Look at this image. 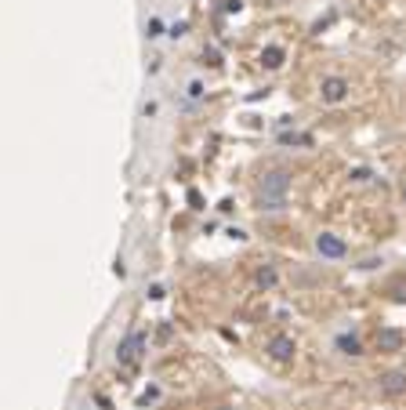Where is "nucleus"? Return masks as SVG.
<instances>
[{
  "label": "nucleus",
  "instance_id": "obj_1",
  "mask_svg": "<svg viewBox=\"0 0 406 410\" xmlns=\"http://www.w3.org/2000/svg\"><path fill=\"white\" fill-rule=\"evenodd\" d=\"M287 193H290V171L287 167L265 171L262 189H257V207L262 211H283L287 207Z\"/></svg>",
  "mask_w": 406,
  "mask_h": 410
},
{
  "label": "nucleus",
  "instance_id": "obj_2",
  "mask_svg": "<svg viewBox=\"0 0 406 410\" xmlns=\"http://www.w3.org/2000/svg\"><path fill=\"white\" fill-rule=\"evenodd\" d=\"M142 349H145V334L142 330H131L124 341H120V352H117V359L124 367H131V364H138V356H142Z\"/></svg>",
  "mask_w": 406,
  "mask_h": 410
},
{
  "label": "nucleus",
  "instance_id": "obj_3",
  "mask_svg": "<svg viewBox=\"0 0 406 410\" xmlns=\"http://www.w3.org/2000/svg\"><path fill=\"white\" fill-rule=\"evenodd\" d=\"M265 352L276 359V364H287V359L298 352V345H294V338H290V334H272L269 345H265Z\"/></svg>",
  "mask_w": 406,
  "mask_h": 410
},
{
  "label": "nucleus",
  "instance_id": "obj_4",
  "mask_svg": "<svg viewBox=\"0 0 406 410\" xmlns=\"http://www.w3.org/2000/svg\"><path fill=\"white\" fill-rule=\"evenodd\" d=\"M345 94H348V80L345 76H327L319 87V99L327 102V105H337V102H345Z\"/></svg>",
  "mask_w": 406,
  "mask_h": 410
},
{
  "label": "nucleus",
  "instance_id": "obj_5",
  "mask_svg": "<svg viewBox=\"0 0 406 410\" xmlns=\"http://www.w3.org/2000/svg\"><path fill=\"white\" fill-rule=\"evenodd\" d=\"M316 250H319L323 258H345V255H348L345 240H341V236H334V232H319V236H316Z\"/></svg>",
  "mask_w": 406,
  "mask_h": 410
},
{
  "label": "nucleus",
  "instance_id": "obj_6",
  "mask_svg": "<svg viewBox=\"0 0 406 410\" xmlns=\"http://www.w3.org/2000/svg\"><path fill=\"white\" fill-rule=\"evenodd\" d=\"M378 349H381V352H399V349H403V330L381 327V330H378Z\"/></svg>",
  "mask_w": 406,
  "mask_h": 410
},
{
  "label": "nucleus",
  "instance_id": "obj_7",
  "mask_svg": "<svg viewBox=\"0 0 406 410\" xmlns=\"http://www.w3.org/2000/svg\"><path fill=\"white\" fill-rule=\"evenodd\" d=\"M381 392H384V396H403V392H406V374L403 370L384 374L381 377Z\"/></svg>",
  "mask_w": 406,
  "mask_h": 410
},
{
  "label": "nucleus",
  "instance_id": "obj_8",
  "mask_svg": "<svg viewBox=\"0 0 406 410\" xmlns=\"http://www.w3.org/2000/svg\"><path fill=\"white\" fill-rule=\"evenodd\" d=\"M337 349L345 352V356H360L363 345H360V338H355V334H341V338H337Z\"/></svg>",
  "mask_w": 406,
  "mask_h": 410
},
{
  "label": "nucleus",
  "instance_id": "obj_9",
  "mask_svg": "<svg viewBox=\"0 0 406 410\" xmlns=\"http://www.w3.org/2000/svg\"><path fill=\"white\" fill-rule=\"evenodd\" d=\"M262 66L280 69L283 66V47H265V51H262Z\"/></svg>",
  "mask_w": 406,
  "mask_h": 410
},
{
  "label": "nucleus",
  "instance_id": "obj_10",
  "mask_svg": "<svg viewBox=\"0 0 406 410\" xmlns=\"http://www.w3.org/2000/svg\"><path fill=\"white\" fill-rule=\"evenodd\" d=\"M388 294H392L396 302H406V276H396L392 283H388Z\"/></svg>",
  "mask_w": 406,
  "mask_h": 410
},
{
  "label": "nucleus",
  "instance_id": "obj_11",
  "mask_svg": "<svg viewBox=\"0 0 406 410\" xmlns=\"http://www.w3.org/2000/svg\"><path fill=\"white\" fill-rule=\"evenodd\" d=\"M145 33H149V40L164 37V22H160V19H149V26H145Z\"/></svg>",
  "mask_w": 406,
  "mask_h": 410
},
{
  "label": "nucleus",
  "instance_id": "obj_12",
  "mask_svg": "<svg viewBox=\"0 0 406 410\" xmlns=\"http://www.w3.org/2000/svg\"><path fill=\"white\" fill-rule=\"evenodd\" d=\"M257 283H262V287H272V283H276V273H272V269H262V273H257Z\"/></svg>",
  "mask_w": 406,
  "mask_h": 410
},
{
  "label": "nucleus",
  "instance_id": "obj_13",
  "mask_svg": "<svg viewBox=\"0 0 406 410\" xmlns=\"http://www.w3.org/2000/svg\"><path fill=\"white\" fill-rule=\"evenodd\" d=\"M185 33H189V22H174V26H171V37H174V40L185 37Z\"/></svg>",
  "mask_w": 406,
  "mask_h": 410
},
{
  "label": "nucleus",
  "instance_id": "obj_14",
  "mask_svg": "<svg viewBox=\"0 0 406 410\" xmlns=\"http://www.w3.org/2000/svg\"><path fill=\"white\" fill-rule=\"evenodd\" d=\"M403 200H406V185H403Z\"/></svg>",
  "mask_w": 406,
  "mask_h": 410
},
{
  "label": "nucleus",
  "instance_id": "obj_15",
  "mask_svg": "<svg viewBox=\"0 0 406 410\" xmlns=\"http://www.w3.org/2000/svg\"><path fill=\"white\" fill-rule=\"evenodd\" d=\"M218 410H232V407H218Z\"/></svg>",
  "mask_w": 406,
  "mask_h": 410
}]
</instances>
